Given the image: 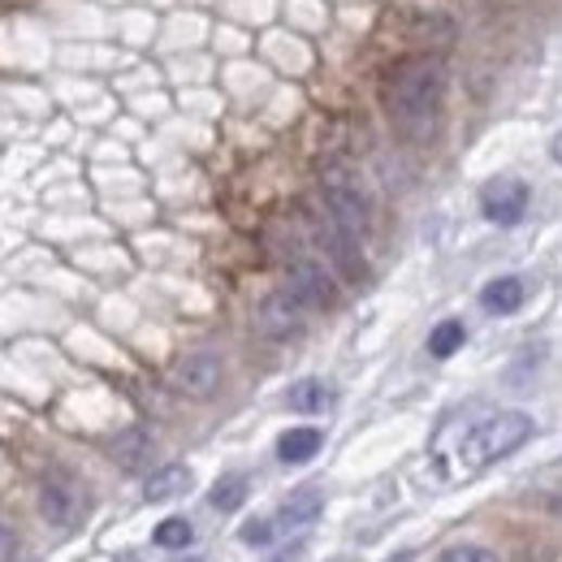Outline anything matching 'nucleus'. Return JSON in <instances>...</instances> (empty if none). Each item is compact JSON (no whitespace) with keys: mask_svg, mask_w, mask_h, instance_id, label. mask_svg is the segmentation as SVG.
<instances>
[{"mask_svg":"<svg viewBox=\"0 0 562 562\" xmlns=\"http://www.w3.org/2000/svg\"><path fill=\"white\" fill-rule=\"evenodd\" d=\"M446 69L433 56H407L385 74V113L407 143H429L442 122Z\"/></svg>","mask_w":562,"mask_h":562,"instance_id":"obj_1","label":"nucleus"},{"mask_svg":"<svg viewBox=\"0 0 562 562\" xmlns=\"http://www.w3.org/2000/svg\"><path fill=\"white\" fill-rule=\"evenodd\" d=\"M533 437V416L528 411H485L459 429L455 442L442 446V463H455L459 476H476L494 468L498 459L515 455Z\"/></svg>","mask_w":562,"mask_h":562,"instance_id":"obj_2","label":"nucleus"},{"mask_svg":"<svg viewBox=\"0 0 562 562\" xmlns=\"http://www.w3.org/2000/svg\"><path fill=\"white\" fill-rule=\"evenodd\" d=\"M39 515L56 533H74L87 520V489L69 472H48L39 481Z\"/></svg>","mask_w":562,"mask_h":562,"instance_id":"obj_3","label":"nucleus"},{"mask_svg":"<svg viewBox=\"0 0 562 562\" xmlns=\"http://www.w3.org/2000/svg\"><path fill=\"white\" fill-rule=\"evenodd\" d=\"M324 208H329V217L342 226V230H350L355 239H363L368 230H372V204H368V195H363V187L350 178V174H329L324 178Z\"/></svg>","mask_w":562,"mask_h":562,"instance_id":"obj_4","label":"nucleus"},{"mask_svg":"<svg viewBox=\"0 0 562 562\" xmlns=\"http://www.w3.org/2000/svg\"><path fill=\"white\" fill-rule=\"evenodd\" d=\"M303 320H307V303L290 290V285H281L273 294H265L260 298V307H256V324H260V333L265 337H294L298 329H303Z\"/></svg>","mask_w":562,"mask_h":562,"instance_id":"obj_5","label":"nucleus"},{"mask_svg":"<svg viewBox=\"0 0 562 562\" xmlns=\"http://www.w3.org/2000/svg\"><path fill=\"white\" fill-rule=\"evenodd\" d=\"M528 200H533V191H528L520 178H494V182L481 191V213H485V221L511 230V226L524 221Z\"/></svg>","mask_w":562,"mask_h":562,"instance_id":"obj_6","label":"nucleus"},{"mask_svg":"<svg viewBox=\"0 0 562 562\" xmlns=\"http://www.w3.org/2000/svg\"><path fill=\"white\" fill-rule=\"evenodd\" d=\"M316 243L320 252L329 256V265L342 273L346 281H359L363 278V256H359V239L350 230H342L333 217L329 221H316Z\"/></svg>","mask_w":562,"mask_h":562,"instance_id":"obj_7","label":"nucleus"},{"mask_svg":"<svg viewBox=\"0 0 562 562\" xmlns=\"http://www.w3.org/2000/svg\"><path fill=\"white\" fill-rule=\"evenodd\" d=\"M226 376V363L213 355V350H200V355H187L178 368H174V385L187 394V398H213L217 385Z\"/></svg>","mask_w":562,"mask_h":562,"instance_id":"obj_8","label":"nucleus"},{"mask_svg":"<svg viewBox=\"0 0 562 562\" xmlns=\"http://www.w3.org/2000/svg\"><path fill=\"white\" fill-rule=\"evenodd\" d=\"M285 285H290L307 307H333V303H337V281L329 278V269L316 265V260H290Z\"/></svg>","mask_w":562,"mask_h":562,"instance_id":"obj_9","label":"nucleus"},{"mask_svg":"<svg viewBox=\"0 0 562 562\" xmlns=\"http://www.w3.org/2000/svg\"><path fill=\"white\" fill-rule=\"evenodd\" d=\"M320 511H324V494L320 489H298V494H290L281 502V511L273 520H278L281 533H303V528H311L320 520Z\"/></svg>","mask_w":562,"mask_h":562,"instance_id":"obj_10","label":"nucleus"},{"mask_svg":"<svg viewBox=\"0 0 562 562\" xmlns=\"http://www.w3.org/2000/svg\"><path fill=\"white\" fill-rule=\"evenodd\" d=\"M191 485H195V476H191L187 463H165L161 472H152V476L143 481V498H148V502H174V498H182Z\"/></svg>","mask_w":562,"mask_h":562,"instance_id":"obj_11","label":"nucleus"},{"mask_svg":"<svg viewBox=\"0 0 562 562\" xmlns=\"http://www.w3.org/2000/svg\"><path fill=\"white\" fill-rule=\"evenodd\" d=\"M285 407L298 411V416H320V411L333 407V389L320 376H303V381H294L285 389Z\"/></svg>","mask_w":562,"mask_h":562,"instance_id":"obj_12","label":"nucleus"},{"mask_svg":"<svg viewBox=\"0 0 562 562\" xmlns=\"http://www.w3.org/2000/svg\"><path fill=\"white\" fill-rule=\"evenodd\" d=\"M524 298H528V290H524L520 278H494L485 281V290H481V307L489 316H511V311L524 307Z\"/></svg>","mask_w":562,"mask_h":562,"instance_id":"obj_13","label":"nucleus"},{"mask_svg":"<svg viewBox=\"0 0 562 562\" xmlns=\"http://www.w3.org/2000/svg\"><path fill=\"white\" fill-rule=\"evenodd\" d=\"M320 446H324V433L320 429H290V433H281L278 437V459L281 463H311L316 455H320Z\"/></svg>","mask_w":562,"mask_h":562,"instance_id":"obj_14","label":"nucleus"},{"mask_svg":"<svg viewBox=\"0 0 562 562\" xmlns=\"http://www.w3.org/2000/svg\"><path fill=\"white\" fill-rule=\"evenodd\" d=\"M247 494H252L247 476H243V472H230V476H221V481L208 489V507L221 511V515H230V511H239V507L247 502Z\"/></svg>","mask_w":562,"mask_h":562,"instance_id":"obj_15","label":"nucleus"},{"mask_svg":"<svg viewBox=\"0 0 562 562\" xmlns=\"http://www.w3.org/2000/svg\"><path fill=\"white\" fill-rule=\"evenodd\" d=\"M152 541H156L161 550H169V554H182V550H191V546H195V524H191V520H182V515H169V520H161V524H156Z\"/></svg>","mask_w":562,"mask_h":562,"instance_id":"obj_16","label":"nucleus"},{"mask_svg":"<svg viewBox=\"0 0 562 562\" xmlns=\"http://www.w3.org/2000/svg\"><path fill=\"white\" fill-rule=\"evenodd\" d=\"M152 455V437L143 433V429H126L117 442H113V459L122 463V468H143V459Z\"/></svg>","mask_w":562,"mask_h":562,"instance_id":"obj_17","label":"nucleus"},{"mask_svg":"<svg viewBox=\"0 0 562 562\" xmlns=\"http://www.w3.org/2000/svg\"><path fill=\"white\" fill-rule=\"evenodd\" d=\"M463 342H468V329H463L459 320H442V324L429 333V355H433V359H450Z\"/></svg>","mask_w":562,"mask_h":562,"instance_id":"obj_18","label":"nucleus"},{"mask_svg":"<svg viewBox=\"0 0 562 562\" xmlns=\"http://www.w3.org/2000/svg\"><path fill=\"white\" fill-rule=\"evenodd\" d=\"M278 537H281L278 520H247V524L239 528V541H243L247 550H269Z\"/></svg>","mask_w":562,"mask_h":562,"instance_id":"obj_19","label":"nucleus"},{"mask_svg":"<svg viewBox=\"0 0 562 562\" xmlns=\"http://www.w3.org/2000/svg\"><path fill=\"white\" fill-rule=\"evenodd\" d=\"M437 562H502V559H498V550H489V546H476V541H459V546H446Z\"/></svg>","mask_w":562,"mask_h":562,"instance_id":"obj_20","label":"nucleus"},{"mask_svg":"<svg viewBox=\"0 0 562 562\" xmlns=\"http://www.w3.org/2000/svg\"><path fill=\"white\" fill-rule=\"evenodd\" d=\"M17 554H22V541H17V533L0 524V562H17Z\"/></svg>","mask_w":562,"mask_h":562,"instance_id":"obj_21","label":"nucleus"},{"mask_svg":"<svg viewBox=\"0 0 562 562\" xmlns=\"http://www.w3.org/2000/svg\"><path fill=\"white\" fill-rule=\"evenodd\" d=\"M550 156H554V161L562 165V130L554 135V143H550Z\"/></svg>","mask_w":562,"mask_h":562,"instance_id":"obj_22","label":"nucleus"},{"mask_svg":"<svg viewBox=\"0 0 562 562\" xmlns=\"http://www.w3.org/2000/svg\"><path fill=\"white\" fill-rule=\"evenodd\" d=\"M385 562H416V554H411V550H403V554H394V559H385Z\"/></svg>","mask_w":562,"mask_h":562,"instance_id":"obj_23","label":"nucleus"}]
</instances>
